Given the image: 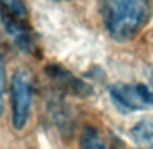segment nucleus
<instances>
[{
    "instance_id": "1",
    "label": "nucleus",
    "mask_w": 153,
    "mask_h": 149,
    "mask_svg": "<svg viewBox=\"0 0 153 149\" xmlns=\"http://www.w3.org/2000/svg\"><path fill=\"white\" fill-rule=\"evenodd\" d=\"M150 11V0H102L106 30L118 42L133 39L142 30Z\"/></svg>"
},
{
    "instance_id": "2",
    "label": "nucleus",
    "mask_w": 153,
    "mask_h": 149,
    "mask_svg": "<svg viewBox=\"0 0 153 149\" xmlns=\"http://www.w3.org/2000/svg\"><path fill=\"white\" fill-rule=\"evenodd\" d=\"M0 20L4 31L19 50L29 54L37 53V42L25 0H0Z\"/></svg>"
},
{
    "instance_id": "3",
    "label": "nucleus",
    "mask_w": 153,
    "mask_h": 149,
    "mask_svg": "<svg viewBox=\"0 0 153 149\" xmlns=\"http://www.w3.org/2000/svg\"><path fill=\"white\" fill-rule=\"evenodd\" d=\"M33 103L31 77L25 69H18L11 79V121L16 130L29 122Z\"/></svg>"
},
{
    "instance_id": "4",
    "label": "nucleus",
    "mask_w": 153,
    "mask_h": 149,
    "mask_svg": "<svg viewBox=\"0 0 153 149\" xmlns=\"http://www.w3.org/2000/svg\"><path fill=\"white\" fill-rule=\"evenodd\" d=\"M108 94L119 111L134 112L153 107V89L145 84L117 83L110 86Z\"/></svg>"
},
{
    "instance_id": "5",
    "label": "nucleus",
    "mask_w": 153,
    "mask_h": 149,
    "mask_svg": "<svg viewBox=\"0 0 153 149\" xmlns=\"http://www.w3.org/2000/svg\"><path fill=\"white\" fill-rule=\"evenodd\" d=\"M46 72L53 83L68 94L77 95V96H88L91 94V87L84 83L81 79L76 77L64 66L48 65Z\"/></svg>"
},
{
    "instance_id": "6",
    "label": "nucleus",
    "mask_w": 153,
    "mask_h": 149,
    "mask_svg": "<svg viewBox=\"0 0 153 149\" xmlns=\"http://www.w3.org/2000/svg\"><path fill=\"white\" fill-rule=\"evenodd\" d=\"M130 137L141 148L153 149V122L148 119L138 121L130 129Z\"/></svg>"
},
{
    "instance_id": "7",
    "label": "nucleus",
    "mask_w": 153,
    "mask_h": 149,
    "mask_svg": "<svg viewBox=\"0 0 153 149\" xmlns=\"http://www.w3.org/2000/svg\"><path fill=\"white\" fill-rule=\"evenodd\" d=\"M79 149H110L106 141L102 138L98 130L94 127H85L80 137Z\"/></svg>"
},
{
    "instance_id": "8",
    "label": "nucleus",
    "mask_w": 153,
    "mask_h": 149,
    "mask_svg": "<svg viewBox=\"0 0 153 149\" xmlns=\"http://www.w3.org/2000/svg\"><path fill=\"white\" fill-rule=\"evenodd\" d=\"M6 63L4 58L0 53V115L3 114V96H4V91H6Z\"/></svg>"
},
{
    "instance_id": "9",
    "label": "nucleus",
    "mask_w": 153,
    "mask_h": 149,
    "mask_svg": "<svg viewBox=\"0 0 153 149\" xmlns=\"http://www.w3.org/2000/svg\"><path fill=\"white\" fill-rule=\"evenodd\" d=\"M56 1H68V0H56Z\"/></svg>"
}]
</instances>
